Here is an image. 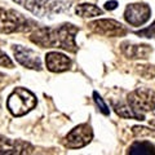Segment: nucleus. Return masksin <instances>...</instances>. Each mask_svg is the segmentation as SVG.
I'll return each instance as SVG.
<instances>
[{
	"label": "nucleus",
	"mask_w": 155,
	"mask_h": 155,
	"mask_svg": "<svg viewBox=\"0 0 155 155\" xmlns=\"http://www.w3.org/2000/svg\"><path fill=\"white\" fill-rule=\"evenodd\" d=\"M79 28L71 23H62L56 27H41L30 35V40L43 48H60L75 53L78 45L75 36Z\"/></svg>",
	"instance_id": "f257e3e1"
},
{
	"label": "nucleus",
	"mask_w": 155,
	"mask_h": 155,
	"mask_svg": "<svg viewBox=\"0 0 155 155\" xmlns=\"http://www.w3.org/2000/svg\"><path fill=\"white\" fill-rule=\"evenodd\" d=\"M36 17H49L69 11L70 3L60 0H13Z\"/></svg>",
	"instance_id": "f03ea898"
},
{
	"label": "nucleus",
	"mask_w": 155,
	"mask_h": 155,
	"mask_svg": "<svg viewBox=\"0 0 155 155\" xmlns=\"http://www.w3.org/2000/svg\"><path fill=\"white\" fill-rule=\"evenodd\" d=\"M36 106V97L26 88H16L8 97L7 107L13 116H22Z\"/></svg>",
	"instance_id": "7ed1b4c3"
},
{
	"label": "nucleus",
	"mask_w": 155,
	"mask_h": 155,
	"mask_svg": "<svg viewBox=\"0 0 155 155\" xmlns=\"http://www.w3.org/2000/svg\"><path fill=\"white\" fill-rule=\"evenodd\" d=\"M32 27V22L26 19L21 13L13 9L0 8V34H13L27 31Z\"/></svg>",
	"instance_id": "20e7f679"
},
{
	"label": "nucleus",
	"mask_w": 155,
	"mask_h": 155,
	"mask_svg": "<svg viewBox=\"0 0 155 155\" xmlns=\"http://www.w3.org/2000/svg\"><path fill=\"white\" fill-rule=\"evenodd\" d=\"M128 105L134 111L143 114L155 109V92L146 88H138L128 94Z\"/></svg>",
	"instance_id": "39448f33"
},
{
	"label": "nucleus",
	"mask_w": 155,
	"mask_h": 155,
	"mask_svg": "<svg viewBox=\"0 0 155 155\" xmlns=\"http://www.w3.org/2000/svg\"><path fill=\"white\" fill-rule=\"evenodd\" d=\"M89 28L93 32L98 34V35L104 36H124L127 34V28H125L122 23L114 19H97L89 23Z\"/></svg>",
	"instance_id": "423d86ee"
},
{
	"label": "nucleus",
	"mask_w": 155,
	"mask_h": 155,
	"mask_svg": "<svg viewBox=\"0 0 155 155\" xmlns=\"http://www.w3.org/2000/svg\"><path fill=\"white\" fill-rule=\"evenodd\" d=\"M92 137H93L92 128L88 124H80L66 136L65 146L69 149H81L91 142Z\"/></svg>",
	"instance_id": "0eeeda50"
},
{
	"label": "nucleus",
	"mask_w": 155,
	"mask_h": 155,
	"mask_svg": "<svg viewBox=\"0 0 155 155\" xmlns=\"http://www.w3.org/2000/svg\"><path fill=\"white\" fill-rule=\"evenodd\" d=\"M150 16H151V9L145 3L129 4L124 12L125 21L132 26H142L150 19Z\"/></svg>",
	"instance_id": "6e6552de"
},
{
	"label": "nucleus",
	"mask_w": 155,
	"mask_h": 155,
	"mask_svg": "<svg viewBox=\"0 0 155 155\" xmlns=\"http://www.w3.org/2000/svg\"><path fill=\"white\" fill-rule=\"evenodd\" d=\"M13 54L19 65L31 70H41V60L36 52L22 45L13 47Z\"/></svg>",
	"instance_id": "1a4fd4ad"
},
{
	"label": "nucleus",
	"mask_w": 155,
	"mask_h": 155,
	"mask_svg": "<svg viewBox=\"0 0 155 155\" xmlns=\"http://www.w3.org/2000/svg\"><path fill=\"white\" fill-rule=\"evenodd\" d=\"M34 146L28 142L19 141V140H11L0 136V154L5 155H22L34 153Z\"/></svg>",
	"instance_id": "9d476101"
},
{
	"label": "nucleus",
	"mask_w": 155,
	"mask_h": 155,
	"mask_svg": "<svg viewBox=\"0 0 155 155\" xmlns=\"http://www.w3.org/2000/svg\"><path fill=\"white\" fill-rule=\"evenodd\" d=\"M47 69L52 72H62L71 67V60L58 52H49L45 57Z\"/></svg>",
	"instance_id": "9b49d317"
},
{
	"label": "nucleus",
	"mask_w": 155,
	"mask_h": 155,
	"mask_svg": "<svg viewBox=\"0 0 155 155\" xmlns=\"http://www.w3.org/2000/svg\"><path fill=\"white\" fill-rule=\"evenodd\" d=\"M122 51L128 58H147L151 54V48L150 45H137V44H129V43H123L122 44Z\"/></svg>",
	"instance_id": "f8f14e48"
},
{
	"label": "nucleus",
	"mask_w": 155,
	"mask_h": 155,
	"mask_svg": "<svg viewBox=\"0 0 155 155\" xmlns=\"http://www.w3.org/2000/svg\"><path fill=\"white\" fill-rule=\"evenodd\" d=\"M114 109H115V113L118 114L119 116H122L124 119H136V120H143L145 119V115L141 113H137L134 111L129 105H124L122 102L119 104H113Z\"/></svg>",
	"instance_id": "ddd939ff"
},
{
	"label": "nucleus",
	"mask_w": 155,
	"mask_h": 155,
	"mask_svg": "<svg viewBox=\"0 0 155 155\" xmlns=\"http://www.w3.org/2000/svg\"><path fill=\"white\" fill-rule=\"evenodd\" d=\"M130 155H155V146L149 141H136L129 147Z\"/></svg>",
	"instance_id": "4468645a"
},
{
	"label": "nucleus",
	"mask_w": 155,
	"mask_h": 155,
	"mask_svg": "<svg viewBox=\"0 0 155 155\" xmlns=\"http://www.w3.org/2000/svg\"><path fill=\"white\" fill-rule=\"evenodd\" d=\"M75 12L78 16L83 17V18H91V17H97V16H102V9H100L98 7H96L94 4H79L75 8Z\"/></svg>",
	"instance_id": "2eb2a0df"
},
{
	"label": "nucleus",
	"mask_w": 155,
	"mask_h": 155,
	"mask_svg": "<svg viewBox=\"0 0 155 155\" xmlns=\"http://www.w3.org/2000/svg\"><path fill=\"white\" fill-rule=\"evenodd\" d=\"M93 100H94V102H96V105L98 106V109H100V111L104 115H109L110 114V110H109V107H107V105L105 104V101H104V98L101 97L97 92H93Z\"/></svg>",
	"instance_id": "dca6fc26"
},
{
	"label": "nucleus",
	"mask_w": 155,
	"mask_h": 155,
	"mask_svg": "<svg viewBox=\"0 0 155 155\" xmlns=\"http://www.w3.org/2000/svg\"><path fill=\"white\" fill-rule=\"evenodd\" d=\"M133 133L136 136H153V137H155V129H149L145 127H134Z\"/></svg>",
	"instance_id": "f3484780"
},
{
	"label": "nucleus",
	"mask_w": 155,
	"mask_h": 155,
	"mask_svg": "<svg viewBox=\"0 0 155 155\" xmlns=\"http://www.w3.org/2000/svg\"><path fill=\"white\" fill-rule=\"evenodd\" d=\"M136 34H137L138 36H142V38H155V22L150 27L143 28L141 31H137Z\"/></svg>",
	"instance_id": "a211bd4d"
},
{
	"label": "nucleus",
	"mask_w": 155,
	"mask_h": 155,
	"mask_svg": "<svg viewBox=\"0 0 155 155\" xmlns=\"http://www.w3.org/2000/svg\"><path fill=\"white\" fill-rule=\"evenodd\" d=\"M0 66H3V67H9V69H12V67H13L12 60H11V58H9L2 49H0Z\"/></svg>",
	"instance_id": "6ab92c4d"
},
{
	"label": "nucleus",
	"mask_w": 155,
	"mask_h": 155,
	"mask_svg": "<svg viewBox=\"0 0 155 155\" xmlns=\"http://www.w3.org/2000/svg\"><path fill=\"white\" fill-rule=\"evenodd\" d=\"M116 7H118V3L114 2V0L113 2H107L105 4V8L107 9V11H114V9H116Z\"/></svg>",
	"instance_id": "aec40b11"
}]
</instances>
